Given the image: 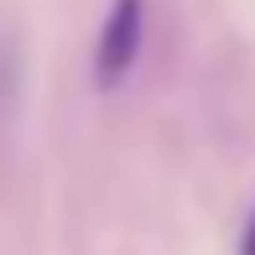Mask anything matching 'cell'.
<instances>
[{"instance_id": "cell-1", "label": "cell", "mask_w": 255, "mask_h": 255, "mask_svg": "<svg viewBox=\"0 0 255 255\" xmlns=\"http://www.w3.org/2000/svg\"><path fill=\"white\" fill-rule=\"evenodd\" d=\"M146 52V0H110L94 37V63H89V78H94L99 94L120 89L125 78L135 73Z\"/></svg>"}, {"instance_id": "cell-2", "label": "cell", "mask_w": 255, "mask_h": 255, "mask_svg": "<svg viewBox=\"0 0 255 255\" xmlns=\"http://www.w3.org/2000/svg\"><path fill=\"white\" fill-rule=\"evenodd\" d=\"M26 115V26L16 10H0V167L16 156Z\"/></svg>"}, {"instance_id": "cell-3", "label": "cell", "mask_w": 255, "mask_h": 255, "mask_svg": "<svg viewBox=\"0 0 255 255\" xmlns=\"http://www.w3.org/2000/svg\"><path fill=\"white\" fill-rule=\"evenodd\" d=\"M240 255H255V203H250V219L240 229Z\"/></svg>"}]
</instances>
